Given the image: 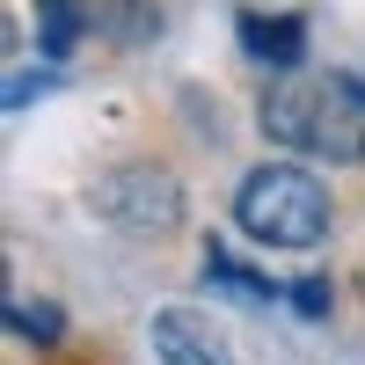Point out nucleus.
Returning <instances> with one entry per match:
<instances>
[{
    "mask_svg": "<svg viewBox=\"0 0 365 365\" xmlns=\"http://www.w3.org/2000/svg\"><path fill=\"white\" fill-rule=\"evenodd\" d=\"M241 44H249L256 66H299V51H307V22H292V15H278V22L241 15Z\"/></svg>",
    "mask_w": 365,
    "mask_h": 365,
    "instance_id": "obj_5",
    "label": "nucleus"
},
{
    "mask_svg": "<svg viewBox=\"0 0 365 365\" xmlns=\"http://www.w3.org/2000/svg\"><path fill=\"white\" fill-rule=\"evenodd\" d=\"M154 358H161V365H234L227 336H220L205 314H190V307L154 314Z\"/></svg>",
    "mask_w": 365,
    "mask_h": 365,
    "instance_id": "obj_4",
    "label": "nucleus"
},
{
    "mask_svg": "<svg viewBox=\"0 0 365 365\" xmlns=\"http://www.w3.org/2000/svg\"><path fill=\"white\" fill-rule=\"evenodd\" d=\"M292 307H299V314H329V285H322V278H299Z\"/></svg>",
    "mask_w": 365,
    "mask_h": 365,
    "instance_id": "obj_9",
    "label": "nucleus"
},
{
    "mask_svg": "<svg viewBox=\"0 0 365 365\" xmlns=\"http://www.w3.org/2000/svg\"><path fill=\"white\" fill-rule=\"evenodd\" d=\"M234 227L249 241H263V249H314V241L329 234V190L307 168L263 161L234 190Z\"/></svg>",
    "mask_w": 365,
    "mask_h": 365,
    "instance_id": "obj_2",
    "label": "nucleus"
},
{
    "mask_svg": "<svg viewBox=\"0 0 365 365\" xmlns=\"http://www.w3.org/2000/svg\"><path fill=\"white\" fill-rule=\"evenodd\" d=\"M37 15H44V58H66L73 44H81V22H88V8L81 0H37Z\"/></svg>",
    "mask_w": 365,
    "mask_h": 365,
    "instance_id": "obj_6",
    "label": "nucleus"
},
{
    "mask_svg": "<svg viewBox=\"0 0 365 365\" xmlns=\"http://www.w3.org/2000/svg\"><path fill=\"white\" fill-rule=\"evenodd\" d=\"M263 139L307 161H365V110L351 81H278L263 96Z\"/></svg>",
    "mask_w": 365,
    "mask_h": 365,
    "instance_id": "obj_1",
    "label": "nucleus"
},
{
    "mask_svg": "<svg viewBox=\"0 0 365 365\" xmlns=\"http://www.w3.org/2000/svg\"><path fill=\"white\" fill-rule=\"evenodd\" d=\"M8 329L15 336H44V344H58V307H22V299H8Z\"/></svg>",
    "mask_w": 365,
    "mask_h": 365,
    "instance_id": "obj_8",
    "label": "nucleus"
},
{
    "mask_svg": "<svg viewBox=\"0 0 365 365\" xmlns=\"http://www.w3.org/2000/svg\"><path fill=\"white\" fill-rule=\"evenodd\" d=\"M205 270H212V278H220L227 292H241V299H256V307H270V299H278V285H263L256 270H241V263H234V256H220V249L205 256Z\"/></svg>",
    "mask_w": 365,
    "mask_h": 365,
    "instance_id": "obj_7",
    "label": "nucleus"
},
{
    "mask_svg": "<svg viewBox=\"0 0 365 365\" xmlns=\"http://www.w3.org/2000/svg\"><path fill=\"white\" fill-rule=\"evenodd\" d=\"M88 205H96L117 234H139V241H154V234H175V227H182V182H175L168 168H154V161H125V168L96 175Z\"/></svg>",
    "mask_w": 365,
    "mask_h": 365,
    "instance_id": "obj_3",
    "label": "nucleus"
}]
</instances>
